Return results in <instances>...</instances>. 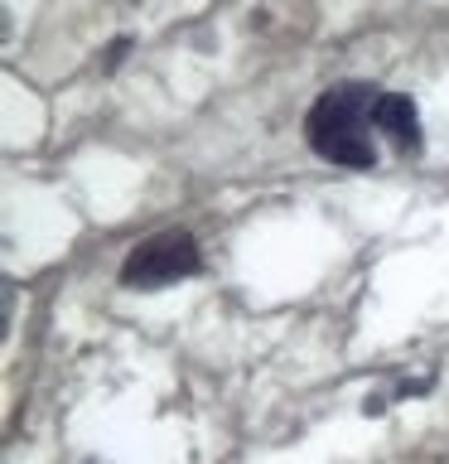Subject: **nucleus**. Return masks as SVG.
Listing matches in <instances>:
<instances>
[{"instance_id":"3","label":"nucleus","mask_w":449,"mask_h":464,"mask_svg":"<svg viewBox=\"0 0 449 464\" xmlns=\"http://www.w3.org/2000/svg\"><path fill=\"white\" fill-rule=\"evenodd\" d=\"M372 126H377V136H387L401 155L420 150V116H416V102L406 92H382V97H377Z\"/></svg>"},{"instance_id":"2","label":"nucleus","mask_w":449,"mask_h":464,"mask_svg":"<svg viewBox=\"0 0 449 464\" xmlns=\"http://www.w3.org/2000/svg\"><path fill=\"white\" fill-rule=\"evenodd\" d=\"M203 271L198 242L194 232L184 227H165L155 237H145L140 246H130V256L121 261V285L130 290H165L174 281H188V276Z\"/></svg>"},{"instance_id":"1","label":"nucleus","mask_w":449,"mask_h":464,"mask_svg":"<svg viewBox=\"0 0 449 464\" xmlns=\"http://www.w3.org/2000/svg\"><path fill=\"white\" fill-rule=\"evenodd\" d=\"M377 97L382 92H372V82H333L329 92H319L310 116H304V140L314 145V155L348 169H372L377 165V140H372Z\"/></svg>"}]
</instances>
